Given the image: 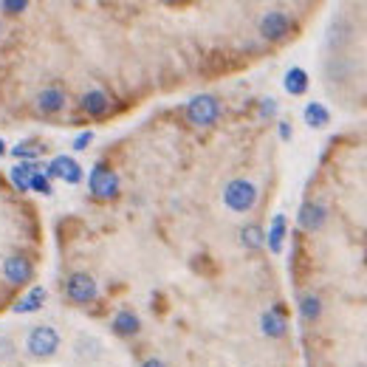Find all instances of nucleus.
Returning <instances> with one entry per match:
<instances>
[{"label":"nucleus","mask_w":367,"mask_h":367,"mask_svg":"<svg viewBox=\"0 0 367 367\" xmlns=\"http://www.w3.org/2000/svg\"><path fill=\"white\" fill-rule=\"evenodd\" d=\"M26 348L37 359H49V356H54L60 350V334L51 328V325H37V328L28 331Z\"/></svg>","instance_id":"3"},{"label":"nucleus","mask_w":367,"mask_h":367,"mask_svg":"<svg viewBox=\"0 0 367 367\" xmlns=\"http://www.w3.org/2000/svg\"><path fill=\"white\" fill-rule=\"evenodd\" d=\"M3 277L9 282H15V285L28 282L31 280V263L26 257H20V255H12V257L3 260Z\"/></svg>","instance_id":"9"},{"label":"nucleus","mask_w":367,"mask_h":367,"mask_svg":"<svg viewBox=\"0 0 367 367\" xmlns=\"http://www.w3.org/2000/svg\"><path fill=\"white\" fill-rule=\"evenodd\" d=\"M325 221H328V210L322 207V203L316 200H305L300 207V215H297V223L305 229V232H319L325 226Z\"/></svg>","instance_id":"8"},{"label":"nucleus","mask_w":367,"mask_h":367,"mask_svg":"<svg viewBox=\"0 0 367 367\" xmlns=\"http://www.w3.org/2000/svg\"><path fill=\"white\" fill-rule=\"evenodd\" d=\"M3 9H9V12H23V9H28V3H26V0H3Z\"/></svg>","instance_id":"27"},{"label":"nucleus","mask_w":367,"mask_h":367,"mask_svg":"<svg viewBox=\"0 0 367 367\" xmlns=\"http://www.w3.org/2000/svg\"><path fill=\"white\" fill-rule=\"evenodd\" d=\"M142 367H167L161 359H147V361H142Z\"/></svg>","instance_id":"28"},{"label":"nucleus","mask_w":367,"mask_h":367,"mask_svg":"<svg viewBox=\"0 0 367 367\" xmlns=\"http://www.w3.org/2000/svg\"><path fill=\"white\" fill-rule=\"evenodd\" d=\"M110 328H113V334H119V336H136V334H139V328H142V319H139L133 311L121 308V311L113 316Z\"/></svg>","instance_id":"10"},{"label":"nucleus","mask_w":367,"mask_h":367,"mask_svg":"<svg viewBox=\"0 0 367 367\" xmlns=\"http://www.w3.org/2000/svg\"><path fill=\"white\" fill-rule=\"evenodd\" d=\"M79 108H83L88 116H105L110 108V99L105 91H88V94H83V99H79Z\"/></svg>","instance_id":"14"},{"label":"nucleus","mask_w":367,"mask_h":367,"mask_svg":"<svg viewBox=\"0 0 367 367\" xmlns=\"http://www.w3.org/2000/svg\"><path fill=\"white\" fill-rule=\"evenodd\" d=\"M65 291H68V300H71V302L85 305V302H94V300H96V282H94L91 274L76 271V274L68 277Z\"/></svg>","instance_id":"5"},{"label":"nucleus","mask_w":367,"mask_h":367,"mask_svg":"<svg viewBox=\"0 0 367 367\" xmlns=\"http://www.w3.org/2000/svg\"><path fill=\"white\" fill-rule=\"evenodd\" d=\"M285 226H289V223H285V215H282V212L271 218V226H268V232H266V243H268V249H271L274 255H280V252H282Z\"/></svg>","instance_id":"16"},{"label":"nucleus","mask_w":367,"mask_h":367,"mask_svg":"<svg viewBox=\"0 0 367 367\" xmlns=\"http://www.w3.org/2000/svg\"><path fill=\"white\" fill-rule=\"evenodd\" d=\"M308 71L305 68H289L285 71V76H282V88H285V94H291V96H302L305 91H308Z\"/></svg>","instance_id":"12"},{"label":"nucleus","mask_w":367,"mask_h":367,"mask_svg":"<svg viewBox=\"0 0 367 367\" xmlns=\"http://www.w3.org/2000/svg\"><path fill=\"white\" fill-rule=\"evenodd\" d=\"M302 119H305V125H308V128L322 130V128H328V125H331V110L325 108L322 102H308L305 110H302Z\"/></svg>","instance_id":"13"},{"label":"nucleus","mask_w":367,"mask_h":367,"mask_svg":"<svg viewBox=\"0 0 367 367\" xmlns=\"http://www.w3.org/2000/svg\"><path fill=\"white\" fill-rule=\"evenodd\" d=\"M37 108L43 113H57L65 108V94L60 88H43L37 94Z\"/></svg>","instance_id":"15"},{"label":"nucleus","mask_w":367,"mask_h":367,"mask_svg":"<svg viewBox=\"0 0 367 367\" xmlns=\"http://www.w3.org/2000/svg\"><path fill=\"white\" fill-rule=\"evenodd\" d=\"M37 173H40V167L34 164V161H20V164L12 167V181H15L17 189H28V184Z\"/></svg>","instance_id":"18"},{"label":"nucleus","mask_w":367,"mask_h":367,"mask_svg":"<svg viewBox=\"0 0 367 367\" xmlns=\"http://www.w3.org/2000/svg\"><path fill=\"white\" fill-rule=\"evenodd\" d=\"M291 28H294V23H291V17L285 15V12L271 9V12H266L260 17V34L266 40H271V43H277V40H282V37H289Z\"/></svg>","instance_id":"6"},{"label":"nucleus","mask_w":367,"mask_h":367,"mask_svg":"<svg viewBox=\"0 0 367 367\" xmlns=\"http://www.w3.org/2000/svg\"><path fill=\"white\" fill-rule=\"evenodd\" d=\"M277 133H280V139H282V142H291V136H294L291 121H280V125H277Z\"/></svg>","instance_id":"26"},{"label":"nucleus","mask_w":367,"mask_h":367,"mask_svg":"<svg viewBox=\"0 0 367 367\" xmlns=\"http://www.w3.org/2000/svg\"><path fill=\"white\" fill-rule=\"evenodd\" d=\"M43 302H46V289L43 285H37V289H31L23 300H17V305H15V314H28V311H40L43 308Z\"/></svg>","instance_id":"17"},{"label":"nucleus","mask_w":367,"mask_h":367,"mask_svg":"<svg viewBox=\"0 0 367 367\" xmlns=\"http://www.w3.org/2000/svg\"><path fill=\"white\" fill-rule=\"evenodd\" d=\"M37 147H31V144H17V147H12V155L15 158H20V161H34L37 158Z\"/></svg>","instance_id":"21"},{"label":"nucleus","mask_w":367,"mask_h":367,"mask_svg":"<svg viewBox=\"0 0 367 367\" xmlns=\"http://www.w3.org/2000/svg\"><path fill=\"white\" fill-rule=\"evenodd\" d=\"M0 359H15V342L0 336Z\"/></svg>","instance_id":"23"},{"label":"nucleus","mask_w":367,"mask_h":367,"mask_svg":"<svg viewBox=\"0 0 367 367\" xmlns=\"http://www.w3.org/2000/svg\"><path fill=\"white\" fill-rule=\"evenodd\" d=\"M240 243H243L246 249H260L263 243H266V232H263L257 223H246V226L240 229Z\"/></svg>","instance_id":"19"},{"label":"nucleus","mask_w":367,"mask_h":367,"mask_svg":"<svg viewBox=\"0 0 367 367\" xmlns=\"http://www.w3.org/2000/svg\"><path fill=\"white\" fill-rule=\"evenodd\" d=\"M300 316H302L305 322L319 319V316H322V300H319L316 294H302V297H300Z\"/></svg>","instance_id":"20"},{"label":"nucleus","mask_w":367,"mask_h":367,"mask_svg":"<svg viewBox=\"0 0 367 367\" xmlns=\"http://www.w3.org/2000/svg\"><path fill=\"white\" fill-rule=\"evenodd\" d=\"M0 155H6V144H3V139H0Z\"/></svg>","instance_id":"29"},{"label":"nucleus","mask_w":367,"mask_h":367,"mask_svg":"<svg viewBox=\"0 0 367 367\" xmlns=\"http://www.w3.org/2000/svg\"><path fill=\"white\" fill-rule=\"evenodd\" d=\"M88 187H91V192H94L96 198L110 200V198L119 195V176H116L110 167L96 164V167L91 170V176H88Z\"/></svg>","instance_id":"4"},{"label":"nucleus","mask_w":367,"mask_h":367,"mask_svg":"<svg viewBox=\"0 0 367 367\" xmlns=\"http://www.w3.org/2000/svg\"><path fill=\"white\" fill-rule=\"evenodd\" d=\"M94 142V133L91 130H85V133H79L76 139H74V150H85L88 144Z\"/></svg>","instance_id":"25"},{"label":"nucleus","mask_w":367,"mask_h":367,"mask_svg":"<svg viewBox=\"0 0 367 367\" xmlns=\"http://www.w3.org/2000/svg\"><path fill=\"white\" fill-rule=\"evenodd\" d=\"M223 203L232 212H249L257 203V187L246 178H234L223 189Z\"/></svg>","instance_id":"1"},{"label":"nucleus","mask_w":367,"mask_h":367,"mask_svg":"<svg viewBox=\"0 0 367 367\" xmlns=\"http://www.w3.org/2000/svg\"><path fill=\"white\" fill-rule=\"evenodd\" d=\"M28 189H37V192H43V195H49V192H51V181H49V176H46V173H37V176L31 178V184H28Z\"/></svg>","instance_id":"22"},{"label":"nucleus","mask_w":367,"mask_h":367,"mask_svg":"<svg viewBox=\"0 0 367 367\" xmlns=\"http://www.w3.org/2000/svg\"><path fill=\"white\" fill-rule=\"evenodd\" d=\"M187 119L198 128H210L221 119V102L210 94H198L187 102Z\"/></svg>","instance_id":"2"},{"label":"nucleus","mask_w":367,"mask_h":367,"mask_svg":"<svg viewBox=\"0 0 367 367\" xmlns=\"http://www.w3.org/2000/svg\"><path fill=\"white\" fill-rule=\"evenodd\" d=\"M46 176H49V181L60 178L65 184H79V181H83V167H79L71 155H57L51 164L46 167Z\"/></svg>","instance_id":"7"},{"label":"nucleus","mask_w":367,"mask_h":367,"mask_svg":"<svg viewBox=\"0 0 367 367\" xmlns=\"http://www.w3.org/2000/svg\"><path fill=\"white\" fill-rule=\"evenodd\" d=\"M260 328H263V334L268 339H280V336H285V331H289V325H285V316L277 308H271V311H263Z\"/></svg>","instance_id":"11"},{"label":"nucleus","mask_w":367,"mask_h":367,"mask_svg":"<svg viewBox=\"0 0 367 367\" xmlns=\"http://www.w3.org/2000/svg\"><path fill=\"white\" fill-rule=\"evenodd\" d=\"M274 113H277V99H271V96L263 99V102H260V116L268 119V116H274Z\"/></svg>","instance_id":"24"}]
</instances>
